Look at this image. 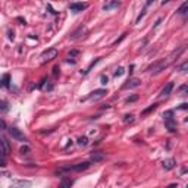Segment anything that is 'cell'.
<instances>
[{
	"label": "cell",
	"instance_id": "obj_21",
	"mask_svg": "<svg viewBox=\"0 0 188 188\" xmlns=\"http://www.w3.org/2000/svg\"><path fill=\"white\" fill-rule=\"evenodd\" d=\"M7 110V103L4 100H0V112H6Z\"/></svg>",
	"mask_w": 188,
	"mask_h": 188
},
{
	"label": "cell",
	"instance_id": "obj_8",
	"mask_svg": "<svg viewBox=\"0 0 188 188\" xmlns=\"http://www.w3.org/2000/svg\"><path fill=\"white\" fill-rule=\"evenodd\" d=\"M87 7H88L87 3H71V4H69V9H71V12H74V13H79V12H82L84 9H87Z\"/></svg>",
	"mask_w": 188,
	"mask_h": 188
},
{
	"label": "cell",
	"instance_id": "obj_22",
	"mask_svg": "<svg viewBox=\"0 0 188 188\" xmlns=\"http://www.w3.org/2000/svg\"><path fill=\"white\" fill-rule=\"evenodd\" d=\"M6 165V157H4V153L0 151V166H4Z\"/></svg>",
	"mask_w": 188,
	"mask_h": 188
},
{
	"label": "cell",
	"instance_id": "obj_12",
	"mask_svg": "<svg viewBox=\"0 0 188 188\" xmlns=\"http://www.w3.org/2000/svg\"><path fill=\"white\" fill-rule=\"evenodd\" d=\"M72 184H74V181H72L71 178H63V179H62V184H60L57 188H71Z\"/></svg>",
	"mask_w": 188,
	"mask_h": 188
},
{
	"label": "cell",
	"instance_id": "obj_6",
	"mask_svg": "<svg viewBox=\"0 0 188 188\" xmlns=\"http://www.w3.org/2000/svg\"><path fill=\"white\" fill-rule=\"evenodd\" d=\"M105 94H106V90H105V88H100V90L93 91L91 96H88V97H85V99H82V100H84V102H85V100H99V99L105 97Z\"/></svg>",
	"mask_w": 188,
	"mask_h": 188
},
{
	"label": "cell",
	"instance_id": "obj_26",
	"mask_svg": "<svg viewBox=\"0 0 188 188\" xmlns=\"http://www.w3.org/2000/svg\"><path fill=\"white\" fill-rule=\"evenodd\" d=\"M187 66H188V63L187 62H184V63L179 66V71H181V72H185V71H187Z\"/></svg>",
	"mask_w": 188,
	"mask_h": 188
},
{
	"label": "cell",
	"instance_id": "obj_14",
	"mask_svg": "<svg viewBox=\"0 0 188 188\" xmlns=\"http://www.w3.org/2000/svg\"><path fill=\"white\" fill-rule=\"evenodd\" d=\"M156 109H157V105H151L150 107H147V109H144V110L141 112V115H143V116H146V115H149V113L154 112Z\"/></svg>",
	"mask_w": 188,
	"mask_h": 188
},
{
	"label": "cell",
	"instance_id": "obj_30",
	"mask_svg": "<svg viewBox=\"0 0 188 188\" xmlns=\"http://www.w3.org/2000/svg\"><path fill=\"white\" fill-rule=\"evenodd\" d=\"M53 74H54V75H57V74H59V68H57V66H56V68H53Z\"/></svg>",
	"mask_w": 188,
	"mask_h": 188
},
{
	"label": "cell",
	"instance_id": "obj_32",
	"mask_svg": "<svg viewBox=\"0 0 188 188\" xmlns=\"http://www.w3.org/2000/svg\"><path fill=\"white\" fill-rule=\"evenodd\" d=\"M181 91L185 93V91H187V85H182V87H181Z\"/></svg>",
	"mask_w": 188,
	"mask_h": 188
},
{
	"label": "cell",
	"instance_id": "obj_13",
	"mask_svg": "<svg viewBox=\"0 0 188 188\" xmlns=\"http://www.w3.org/2000/svg\"><path fill=\"white\" fill-rule=\"evenodd\" d=\"M119 1H109V3H105V6H103V9L105 10H110V9H115V7H119Z\"/></svg>",
	"mask_w": 188,
	"mask_h": 188
},
{
	"label": "cell",
	"instance_id": "obj_10",
	"mask_svg": "<svg viewBox=\"0 0 188 188\" xmlns=\"http://www.w3.org/2000/svg\"><path fill=\"white\" fill-rule=\"evenodd\" d=\"M175 165H176V162H175V159H166L165 162H163V168L166 169V171H171V169H173L175 168Z\"/></svg>",
	"mask_w": 188,
	"mask_h": 188
},
{
	"label": "cell",
	"instance_id": "obj_27",
	"mask_svg": "<svg viewBox=\"0 0 188 188\" xmlns=\"http://www.w3.org/2000/svg\"><path fill=\"white\" fill-rule=\"evenodd\" d=\"M4 128H6V122L0 118V129H4Z\"/></svg>",
	"mask_w": 188,
	"mask_h": 188
},
{
	"label": "cell",
	"instance_id": "obj_20",
	"mask_svg": "<svg viewBox=\"0 0 188 188\" xmlns=\"http://www.w3.org/2000/svg\"><path fill=\"white\" fill-rule=\"evenodd\" d=\"M1 144H3V147H4V151H6V153L10 151V149H9V143H7L6 138H1Z\"/></svg>",
	"mask_w": 188,
	"mask_h": 188
},
{
	"label": "cell",
	"instance_id": "obj_15",
	"mask_svg": "<svg viewBox=\"0 0 188 188\" xmlns=\"http://www.w3.org/2000/svg\"><path fill=\"white\" fill-rule=\"evenodd\" d=\"M187 9H188V1H184L182 6L178 9V13H179V15H185V13H187Z\"/></svg>",
	"mask_w": 188,
	"mask_h": 188
},
{
	"label": "cell",
	"instance_id": "obj_31",
	"mask_svg": "<svg viewBox=\"0 0 188 188\" xmlns=\"http://www.w3.org/2000/svg\"><path fill=\"white\" fill-rule=\"evenodd\" d=\"M75 54H78V50H72V52L69 53V56H75Z\"/></svg>",
	"mask_w": 188,
	"mask_h": 188
},
{
	"label": "cell",
	"instance_id": "obj_4",
	"mask_svg": "<svg viewBox=\"0 0 188 188\" xmlns=\"http://www.w3.org/2000/svg\"><path fill=\"white\" fill-rule=\"evenodd\" d=\"M90 166H91L90 162H82V163H76V165H74V166H68V168H65V171H76V172H82V171H87Z\"/></svg>",
	"mask_w": 188,
	"mask_h": 188
},
{
	"label": "cell",
	"instance_id": "obj_3",
	"mask_svg": "<svg viewBox=\"0 0 188 188\" xmlns=\"http://www.w3.org/2000/svg\"><path fill=\"white\" fill-rule=\"evenodd\" d=\"M56 57H57V50H56V49H49V50H46V52L40 56V59H41L43 63L50 62V60H53V59H56Z\"/></svg>",
	"mask_w": 188,
	"mask_h": 188
},
{
	"label": "cell",
	"instance_id": "obj_25",
	"mask_svg": "<svg viewBox=\"0 0 188 188\" xmlns=\"http://www.w3.org/2000/svg\"><path fill=\"white\" fill-rule=\"evenodd\" d=\"M123 74V68H118L116 71H115V76H120Z\"/></svg>",
	"mask_w": 188,
	"mask_h": 188
},
{
	"label": "cell",
	"instance_id": "obj_2",
	"mask_svg": "<svg viewBox=\"0 0 188 188\" xmlns=\"http://www.w3.org/2000/svg\"><path fill=\"white\" fill-rule=\"evenodd\" d=\"M9 134H10V137H12L13 140H16V141H22V143L27 141V137L24 135V132H22L19 128H16V126H10V128H9Z\"/></svg>",
	"mask_w": 188,
	"mask_h": 188
},
{
	"label": "cell",
	"instance_id": "obj_29",
	"mask_svg": "<svg viewBox=\"0 0 188 188\" xmlns=\"http://www.w3.org/2000/svg\"><path fill=\"white\" fill-rule=\"evenodd\" d=\"M187 107H188V105H187V103H182V105L179 106V109H182V110H185Z\"/></svg>",
	"mask_w": 188,
	"mask_h": 188
},
{
	"label": "cell",
	"instance_id": "obj_24",
	"mask_svg": "<svg viewBox=\"0 0 188 188\" xmlns=\"http://www.w3.org/2000/svg\"><path fill=\"white\" fill-rule=\"evenodd\" d=\"M21 153H22V154H28V153H30V147H28V146H25V147H21Z\"/></svg>",
	"mask_w": 188,
	"mask_h": 188
},
{
	"label": "cell",
	"instance_id": "obj_7",
	"mask_svg": "<svg viewBox=\"0 0 188 188\" xmlns=\"http://www.w3.org/2000/svg\"><path fill=\"white\" fill-rule=\"evenodd\" d=\"M87 34V27H79L78 30H75L72 34H71V40H74V41H76V40H81V38L84 37Z\"/></svg>",
	"mask_w": 188,
	"mask_h": 188
},
{
	"label": "cell",
	"instance_id": "obj_9",
	"mask_svg": "<svg viewBox=\"0 0 188 188\" xmlns=\"http://www.w3.org/2000/svg\"><path fill=\"white\" fill-rule=\"evenodd\" d=\"M172 90H173V82H168V84L162 88L160 96H162V97H166V96H169V94L172 93Z\"/></svg>",
	"mask_w": 188,
	"mask_h": 188
},
{
	"label": "cell",
	"instance_id": "obj_33",
	"mask_svg": "<svg viewBox=\"0 0 188 188\" xmlns=\"http://www.w3.org/2000/svg\"><path fill=\"white\" fill-rule=\"evenodd\" d=\"M176 187H178V184H171L168 188H176Z\"/></svg>",
	"mask_w": 188,
	"mask_h": 188
},
{
	"label": "cell",
	"instance_id": "obj_23",
	"mask_svg": "<svg viewBox=\"0 0 188 188\" xmlns=\"http://www.w3.org/2000/svg\"><path fill=\"white\" fill-rule=\"evenodd\" d=\"M135 100H138V96H131V97L126 99V103H132V102H135Z\"/></svg>",
	"mask_w": 188,
	"mask_h": 188
},
{
	"label": "cell",
	"instance_id": "obj_5",
	"mask_svg": "<svg viewBox=\"0 0 188 188\" xmlns=\"http://www.w3.org/2000/svg\"><path fill=\"white\" fill-rule=\"evenodd\" d=\"M140 84H141V79H138V78H129V79L122 85V88H123V90H128V88H137V87H140Z\"/></svg>",
	"mask_w": 188,
	"mask_h": 188
},
{
	"label": "cell",
	"instance_id": "obj_19",
	"mask_svg": "<svg viewBox=\"0 0 188 188\" xmlns=\"http://www.w3.org/2000/svg\"><path fill=\"white\" fill-rule=\"evenodd\" d=\"M123 122H125V123L134 122V115H125V116H123Z\"/></svg>",
	"mask_w": 188,
	"mask_h": 188
},
{
	"label": "cell",
	"instance_id": "obj_18",
	"mask_svg": "<svg viewBox=\"0 0 188 188\" xmlns=\"http://www.w3.org/2000/svg\"><path fill=\"white\" fill-rule=\"evenodd\" d=\"M172 116H173V112H172V110H168V112L163 113V118H165V120H171V119H173Z\"/></svg>",
	"mask_w": 188,
	"mask_h": 188
},
{
	"label": "cell",
	"instance_id": "obj_28",
	"mask_svg": "<svg viewBox=\"0 0 188 188\" xmlns=\"http://www.w3.org/2000/svg\"><path fill=\"white\" fill-rule=\"evenodd\" d=\"M107 81H109V78L106 75H102V84H107Z\"/></svg>",
	"mask_w": 188,
	"mask_h": 188
},
{
	"label": "cell",
	"instance_id": "obj_16",
	"mask_svg": "<svg viewBox=\"0 0 188 188\" xmlns=\"http://www.w3.org/2000/svg\"><path fill=\"white\" fill-rule=\"evenodd\" d=\"M9 75H4L3 76V79L0 81V87H9Z\"/></svg>",
	"mask_w": 188,
	"mask_h": 188
},
{
	"label": "cell",
	"instance_id": "obj_17",
	"mask_svg": "<svg viewBox=\"0 0 188 188\" xmlns=\"http://www.w3.org/2000/svg\"><path fill=\"white\" fill-rule=\"evenodd\" d=\"M88 144V140H87V137H79L78 138V146H87Z\"/></svg>",
	"mask_w": 188,
	"mask_h": 188
},
{
	"label": "cell",
	"instance_id": "obj_11",
	"mask_svg": "<svg viewBox=\"0 0 188 188\" xmlns=\"http://www.w3.org/2000/svg\"><path fill=\"white\" fill-rule=\"evenodd\" d=\"M103 159H105V153H102V151H96V153H93L91 157H90L91 162H100V160H103Z\"/></svg>",
	"mask_w": 188,
	"mask_h": 188
},
{
	"label": "cell",
	"instance_id": "obj_1",
	"mask_svg": "<svg viewBox=\"0 0 188 188\" xmlns=\"http://www.w3.org/2000/svg\"><path fill=\"white\" fill-rule=\"evenodd\" d=\"M172 60H173V59H172V56H169L168 59L157 60V62H154L153 65H150V66L147 68V71L151 72V74H159V72H162L165 68H168V66H169V63H171Z\"/></svg>",
	"mask_w": 188,
	"mask_h": 188
}]
</instances>
